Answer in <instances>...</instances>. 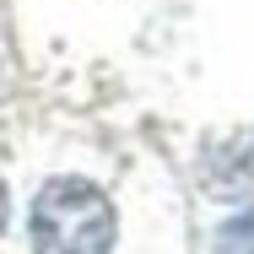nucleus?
<instances>
[{
    "label": "nucleus",
    "mask_w": 254,
    "mask_h": 254,
    "mask_svg": "<svg viewBox=\"0 0 254 254\" xmlns=\"http://www.w3.org/2000/svg\"><path fill=\"white\" fill-rule=\"evenodd\" d=\"M33 249L38 254H108L114 205L87 179H49L33 200Z\"/></svg>",
    "instance_id": "1"
},
{
    "label": "nucleus",
    "mask_w": 254,
    "mask_h": 254,
    "mask_svg": "<svg viewBox=\"0 0 254 254\" xmlns=\"http://www.w3.org/2000/svg\"><path fill=\"white\" fill-rule=\"evenodd\" d=\"M0 227H5V184H0Z\"/></svg>",
    "instance_id": "2"
}]
</instances>
